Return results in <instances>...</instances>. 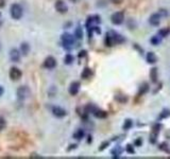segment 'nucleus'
<instances>
[{
    "mask_svg": "<svg viewBox=\"0 0 170 159\" xmlns=\"http://www.w3.org/2000/svg\"><path fill=\"white\" fill-rule=\"evenodd\" d=\"M122 42H124V37L115 32H109V34L106 35L107 46H113V45H115V44H121Z\"/></svg>",
    "mask_w": 170,
    "mask_h": 159,
    "instance_id": "nucleus-1",
    "label": "nucleus"
},
{
    "mask_svg": "<svg viewBox=\"0 0 170 159\" xmlns=\"http://www.w3.org/2000/svg\"><path fill=\"white\" fill-rule=\"evenodd\" d=\"M10 12H11V16H12V18L17 19V20L21 18V16H22V8L19 5V4H17V3L12 4V5H11Z\"/></svg>",
    "mask_w": 170,
    "mask_h": 159,
    "instance_id": "nucleus-2",
    "label": "nucleus"
},
{
    "mask_svg": "<svg viewBox=\"0 0 170 159\" xmlns=\"http://www.w3.org/2000/svg\"><path fill=\"white\" fill-rule=\"evenodd\" d=\"M30 95H31V91H30V89H29V87L21 86L17 89V98H18L19 100L24 101V100L28 99V98L30 97Z\"/></svg>",
    "mask_w": 170,
    "mask_h": 159,
    "instance_id": "nucleus-3",
    "label": "nucleus"
},
{
    "mask_svg": "<svg viewBox=\"0 0 170 159\" xmlns=\"http://www.w3.org/2000/svg\"><path fill=\"white\" fill-rule=\"evenodd\" d=\"M62 42H63L64 46L71 47L75 44V36L69 34V33H64V34L62 35Z\"/></svg>",
    "mask_w": 170,
    "mask_h": 159,
    "instance_id": "nucleus-4",
    "label": "nucleus"
},
{
    "mask_svg": "<svg viewBox=\"0 0 170 159\" xmlns=\"http://www.w3.org/2000/svg\"><path fill=\"white\" fill-rule=\"evenodd\" d=\"M111 20H112V22H113L114 24H121L122 22H124V13L122 12H116V13H114L113 15H112V17H111Z\"/></svg>",
    "mask_w": 170,
    "mask_h": 159,
    "instance_id": "nucleus-5",
    "label": "nucleus"
},
{
    "mask_svg": "<svg viewBox=\"0 0 170 159\" xmlns=\"http://www.w3.org/2000/svg\"><path fill=\"white\" fill-rule=\"evenodd\" d=\"M54 6H55V10L59 13H61V14H65V13L68 11V6H67V4L65 3L63 0H57V1L55 2Z\"/></svg>",
    "mask_w": 170,
    "mask_h": 159,
    "instance_id": "nucleus-6",
    "label": "nucleus"
},
{
    "mask_svg": "<svg viewBox=\"0 0 170 159\" xmlns=\"http://www.w3.org/2000/svg\"><path fill=\"white\" fill-rule=\"evenodd\" d=\"M9 74H10V78L13 81H18L21 78L22 73H21V70L19 68H17V67H12Z\"/></svg>",
    "mask_w": 170,
    "mask_h": 159,
    "instance_id": "nucleus-7",
    "label": "nucleus"
},
{
    "mask_svg": "<svg viewBox=\"0 0 170 159\" xmlns=\"http://www.w3.org/2000/svg\"><path fill=\"white\" fill-rule=\"evenodd\" d=\"M44 66L46 67L47 69H53L55 66H57V60L53 56H48L44 62Z\"/></svg>",
    "mask_w": 170,
    "mask_h": 159,
    "instance_id": "nucleus-8",
    "label": "nucleus"
},
{
    "mask_svg": "<svg viewBox=\"0 0 170 159\" xmlns=\"http://www.w3.org/2000/svg\"><path fill=\"white\" fill-rule=\"evenodd\" d=\"M80 86H81V85H80L79 82H72L70 84V86H69V88H68L69 93H70L71 96H76L78 92H79Z\"/></svg>",
    "mask_w": 170,
    "mask_h": 159,
    "instance_id": "nucleus-9",
    "label": "nucleus"
},
{
    "mask_svg": "<svg viewBox=\"0 0 170 159\" xmlns=\"http://www.w3.org/2000/svg\"><path fill=\"white\" fill-rule=\"evenodd\" d=\"M52 114L57 118H64L65 116L67 115L66 110H65V109H63V108H61V107H59V106L53 107V108H52Z\"/></svg>",
    "mask_w": 170,
    "mask_h": 159,
    "instance_id": "nucleus-10",
    "label": "nucleus"
},
{
    "mask_svg": "<svg viewBox=\"0 0 170 159\" xmlns=\"http://www.w3.org/2000/svg\"><path fill=\"white\" fill-rule=\"evenodd\" d=\"M161 19H162V17H161L160 14H157V13H155V14H152L151 16H150V23L152 24V26H158L161 22Z\"/></svg>",
    "mask_w": 170,
    "mask_h": 159,
    "instance_id": "nucleus-11",
    "label": "nucleus"
},
{
    "mask_svg": "<svg viewBox=\"0 0 170 159\" xmlns=\"http://www.w3.org/2000/svg\"><path fill=\"white\" fill-rule=\"evenodd\" d=\"M10 59L12 62H19L20 60V53L17 49H12L10 51Z\"/></svg>",
    "mask_w": 170,
    "mask_h": 159,
    "instance_id": "nucleus-12",
    "label": "nucleus"
},
{
    "mask_svg": "<svg viewBox=\"0 0 170 159\" xmlns=\"http://www.w3.org/2000/svg\"><path fill=\"white\" fill-rule=\"evenodd\" d=\"M93 115L95 116L96 118H99V119H104V118H106L107 114L105 113V111H103V110H100V109L96 108L95 110H94Z\"/></svg>",
    "mask_w": 170,
    "mask_h": 159,
    "instance_id": "nucleus-13",
    "label": "nucleus"
},
{
    "mask_svg": "<svg viewBox=\"0 0 170 159\" xmlns=\"http://www.w3.org/2000/svg\"><path fill=\"white\" fill-rule=\"evenodd\" d=\"M146 59H147V62H148L149 64H155L156 60H157V57H156V55L154 54L153 52H148V53H147Z\"/></svg>",
    "mask_w": 170,
    "mask_h": 159,
    "instance_id": "nucleus-14",
    "label": "nucleus"
},
{
    "mask_svg": "<svg viewBox=\"0 0 170 159\" xmlns=\"http://www.w3.org/2000/svg\"><path fill=\"white\" fill-rule=\"evenodd\" d=\"M85 136V133H84V131L83 129H78L77 132H76L75 134H73V138L75 139H77V140H81L82 138H83Z\"/></svg>",
    "mask_w": 170,
    "mask_h": 159,
    "instance_id": "nucleus-15",
    "label": "nucleus"
},
{
    "mask_svg": "<svg viewBox=\"0 0 170 159\" xmlns=\"http://www.w3.org/2000/svg\"><path fill=\"white\" fill-rule=\"evenodd\" d=\"M20 50H21V53L24 55H27L29 53V50H30V46H29L27 42H22L21 46H20Z\"/></svg>",
    "mask_w": 170,
    "mask_h": 159,
    "instance_id": "nucleus-16",
    "label": "nucleus"
},
{
    "mask_svg": "<svg viewBox=\"0 0 170 159\" xmlns=\"http://www.w3.org/2000/svg\"><path fill=\"white\" fill-rule=\"evenodd\" d=\"M91 74H93V71H91V69L85 68L83 70V72H82L81 77H82V79H88V78H91Z\"/></svg>",
    "mask_w": 170,
    "mask_h": 159,
    "instance_id": "nucleus-17",
    "label": "nucleus"
},
{
    "mask_svg": "<svg viewBox=\"0 0 170 159\" xmlns=\"http://www.w3.org/2000/svg\"><path fill=\"white\" fill-rule=\"evenodd\" d=\"M161 42H162V37H161L160 35H155V36H153L151 38V42L154 46H158Z\"/></svg>",
    "mask_w": 170,
    "mask_h": 159,
    "instance_id": "nucleus-18",
    "label": "nucleus"
},
{
    "mask_svg": "<svg viewBox=\"0 0 170 159\" xmlns=\"http://www.w3.org/2000/svg\"><path fill=\"white\" fill-rule=\"evenodd\" d=\"M150 78H151V80L153 82H156V80H157V69L156 68L152 69L151 72H150Z\"/></svg>",
    "mask_w": 170,
    "mask_h": 159,
    "instance_id": "nucleus-19",
    "label": "nucleus"
},
{
    "mask_svg": "<svg viewBox=\"0 0 170 159\" xmlns=\"http://www.w3.org/2000/svg\"><path fill=\"white\" fill-rule=\"evenodd\" d=\"M149 90V85L147 84V83H145V84H142V86H140V89H139V95H144V93H146L147 91Z\"/></svg>",
    "mask_w": 170,
    "mask_h": 159,
    "instance_id": "nucleus-20",
    "label": "nucleus"
},
{
    "mask_svg": "<svg viewBox=\"0 0 170 159\" xmlns=\"http://www.w3.org/2000/svg\"><path fill=\"white\" fill-rule=\"evenodd\" d=\"M75 36L77 37L78 39H81L82 37H83V32H82V29L80 28V27H78V28L76 29V32H75Z\"/></svg>",
    "mask_w": 170,
    "mask_h": 159,
    "instance_id": "nucleus-21",
    "label": "nucleus"
},
{
    "mask_svg": "<svg viewBox=\"0 0 170 159\" xmlns=\"http://www.w3.org/2000/svg\"><path fill=\"white\" fill-rule=\"evenodd\" d=\"M169 33H170V29H162V30L158 32V35L163 38V37H166Z\"/></svg>",
    "mask_w": 170,
    "mask_h": 159,
    "instance_id": "nucleus-22",
    "label": "nucleus"
},
{
    "mask_svg": "<svg viewBox=\"0 0 170 159\" xmlns=\"http://www.w3.org/2000/svg\"><path fill=\"white\" fill-rule=\"evenodd\" d=\"M115 99L118 101V102H120V103H124V102H127L128 101V98L126 97V96H124V95H117L115 97Z\"/></svg>",
    "mask_w": 170,
    "mask_h": 159,
    "instance_id": "nucleus-23",
    "label": "nucleus"
},
{
    "mask_svg": "<svg viewBox=\"0 0 170 159\" xmlns=\"http://www.w3.org/2000/svg\"><path fill=\"white\" fill-rule=\"evenodd\" d=\"M131 126H132V120H130V119L126 120V122H124V129L128 131V129L131 128Z\"/></svg>",
    "mask_w": 170,
    "mask_h": 159,
    "instance_id": "nucleus-24",
    "label": "nucleus"
},
{
    "mask_svg": "<svg viewBox=\"0 0 170 159\" xmlns=\"http://www.w3.org/2000/svg\"><path fill=\"white\" fill-rule=\"evenodd\" d=\"M72 62H73V56H72V55H70V54H67L66 56H65V63H66V64L70 65Z\"/></svg>",
    "mask_w": 170,
    "mask_h": 159,
    "instance_id": "nucleus-25",
    "label": "nucleus"
},
{
    "mask_svg": "<svg viewBox=\"0 0 170 159\" xmlns=\"http://www.w3.org/2000/svg\"><path fill=\"white\" fill-rule=\"evenodd\" d=\"M6 120H4L2 117H0V131H2V129L6 127Z\"/></svg>",
    "mask_w": 170,
    "mask_h": 159,
    "instance_id": "nucleus-26",
    "label": "nucleus"
},
{
    "mask_svg": "<svg viewBox=\"0 0 170 159\" xmlns=\"http://www.w3.org/2000/svg\"><path fill=\"white\" fill-rule=\"evenodd\" d=\"M170 116V110H164L161 114V118H167Z\"/></svg>",
    "mask_w": 170,
    "mask_h": 159,
    "instance_id": "nucleus-27",
    "label": "nucleus"
},
{
    "mask_svg": "<svg viewBox=\"0 0 170 159\" xmlns=\"http://www.w3.org/2000/svg\"><path fill=\"white\" fill-rule=\"evenodd\" d=\"M127 151L129 152V153H131V154L134 153V150H133V147H132V145H128V146H127Z\"/></svg>",
    "mask_w": 170,
    "mask_h": 159,
    "instance_id": "nucleus-28",
    "label": "nucleus"
},
{
    "mask_svg": "<svg viewBox=\"0 0 170 159\" xmlns=\"http://www.w3.org/2000/svg\"><path fill=\"white\" fill-rule=\"evenodd\" d=\"M111 1L113 2V3H115V4H120L122 1H124V0H111Z\"/></svg>",
    "mask_w": 170,
    "mask_h": 159,
    "instance_id": "nucleus-29",
    "label": "nucleus"
},
{
    "mask_svg": "<svg viewBox=\"0 0 170 159\" xmlns=\"http://www.w3.org/2000/svg\"><path fill=\"white\" fill-rule=\"evenodd\" d=\"M106 145H109V142H104L103 144L101 145V147H100V151H102V150H104L106 147Z\"/></svg>",
    "mask_w": 170,
    "mask_h": 159,
    "instance_id": "nucleus-30",
    "label": "nucleus"
},
{
    "mask_svg": "<svg viewBox=\"0 0 170 159\" xmlns=\"http://www.w3.org/2000/svg\"><path fill=\"white\" fill-rule=\"evenodd\" d=\"M6 5V0H0V8H3Z\"/></svg>",
    "mask_w": 170,
    "mask_h": 159,
    "instance_id": "nucleus-31",
    "label": "nucleus"
},
{
    "mask_svg": "<svg viewBox=\"0 0 170 159\" xmlns=\"http://www.w3.org/2000/svg\"><path fill=\"white\" fill-rule=\"evenodd\" d=\"M76 147H77V145H76V144H71L70 145V147H69V149H68V151H70V150H75L76 149Z\"/></svg>",
    "mask_w": 170,
    "mask_h": 159,
    "instance_id": "nucleus-32",
    "label": "nucleus"
},
{
    "mask_svg": "<svg viewBox=\"0 0 170 159\" xmlns=\"http://www.w3.org/2000/svg\"><path fill=\"white\" fill-rule=\"evenodd\" d=\"M3 92H4L3 88H2V86H0V96H2V95H3Z\"/></svg>",
    "mask_w": 170,
    "mask_h": 159,
    "instance_id": "nucleus-33",
    "label": "nucleus"
},
{
    "mask_svg": "<svg viewBox=\"0 0 170 159\" xmlns=\"http://www.w3.org/2000/svg\"><path fill=\"white\" fill-rule=\"evenodd\" d=\"M71 2H77V0H70Z\"/></svg>",
    "mask_w": 170,
    "mask_h": 159,
    "instance_id": "nucleus-34",
    "label": "nucleus"
},
{
    "mask_svg": "<svg viewBox=\"0 0 170 159\" xmlns=\"http://www.w3.org/2000/svg\"><path fill=\"white\" fill-rule=\"evenodd\" d=\"M0 49H1V45H0Z\"/></svg>",
    "mask_w": 170,
    "mask_h": 159,
    "instance_id": "nucleus-35",
    "label": "nucleus"
}]
</instances>
